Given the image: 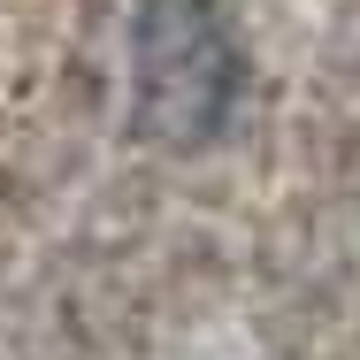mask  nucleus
I'll return each instance as SVG.
<instances>
[{
  "instance_id": "nucleus-1",
  "label": "nucleus",
  "mask_w": 360,
  "mask_h": 360,
  "mask_svg": "<svg viewBox=\"0 0 360 360\" xmlns=\"http://www.w3.org/2000/svg\"><path fill=\"white\" fill-rule=\"evenodd\" d=\"M245 92V46L222 0L131 8V131L161 153H200L230 131Z\"/></svg>"
}]
</instances>
